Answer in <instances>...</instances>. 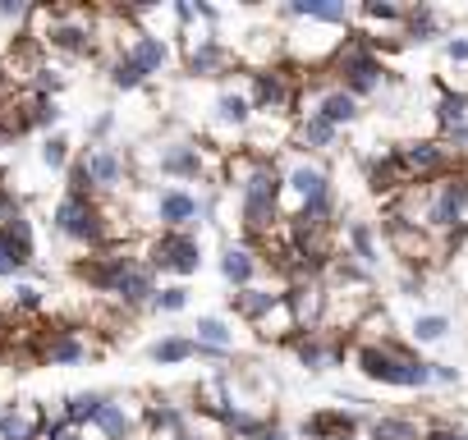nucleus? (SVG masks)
I'll use <instances>...</instances> for the list:
<instances>
[{
	"label": "nucleus",
	"instance_id": "obj_40",
	"mask_svg": "<svg viewBox=\"0 0 468 440\" xmlns=\"http://www.w3.org/2000/svg\"><path fill=\"white\" fill-rule=\"evenodd\" d=\"M24 19H33L28 0H0V24H24Z\"/></svg>",
	"mask_w": 468,
	"mask_h": 440
},
{
	"label": "nucleus",
	"instance_id": "obj_25",
	"mask_svg": "<svg viewBox=\"0 0 468 440\" xmlns=\"http://www.w3.org/2000/svg\"><path fill=\"white\" fill-rule=\"evenodd\" d=\"M335 142H340V129H331L326 120H317V115L294 120V138H290L294 152H331Z\"/></svg>",
	"mask_w": 468,
	"mask_h": 440
},
{
	"label": "nucleus",
	"instance_id": "obj_14",
	"mask_svg": "<svg viewBox=\"0 0 468 440\" xmlns=\"http://www.w3.org/2000/svg\"><path fill=\"white\" fill-rule=\"evenodd\" d=\"M152 220L165 230H193L197 220H202V197L188 193V188H161L156 202H152Z\"/></svg>",
	"mask_w": 468,
	"mask_h": 440
},
{
	"label": "nucleus",
	"instance_id": "obj_4",
	"mask_svg": "<svg viewBox=\"0 0 468 440\" xmlns=\"http://www.w3.org/2000/svg\"><path fill=\"white\" fill-rule=\"evenodd\" d=\"M354 367L377 381V385H395V390H427L431 385V367L409 353L399 340H377V344H358L354 349Z\"/></svg>",
	"mask_w": 468,
	"mask_h": 440
},
{
	"label": "nucleus",
	"instance_id": "obj_35",
	"mask_svg": "<svg viewBox=\"0 0 468 440\" xmlns=\"http://www.w3.org/2000/svg\"><path fill=\"white\" fill-rule=\"evenodd\" d=\"M188 308V289L184 285H156V294H152V303H147V312H184Z\"/></svg>",
	"mask_w": 468,
	"mask_h": 440
},
{
	"label": "nucleus",
	"instance_id": "obj_11",
	"mask_svg": "<svg viewBox=\"0 0 468 440\" xmlns=\"http://www.w3.org/2000/svg\"><path fill=\"white\" fill-rule=\"evenodd\" d=\"M79 165H83V174H88L92 197H111V193H120V188L129 183V156H124L120 147H111V142L88 147V152L79 156Z\"/></svg>",
	"mask_w": 468,
	"mask_h": 440
},
{
	"label": "nucleus",
	"instance_id": "obj_33",
	"mask_svg": "<svg viewBox=\"0 0 468 440\" xmlns=\"http://www.w3.org/2000/svg\"><path fill=\"white\" fill-rule=\"evenodd\" d=\"M106 74H111V88H115V92H138V88L147 83V74H143L133 60H124V56H111Z\"/></svg>",
	"mask_w": 468,
	"mask_h": 440
},
{
	"label": "nucleus",
	"instance_id": "obj_30",
	"mask_svg": "<svg viewBox=\"0 0 468 440\" xmlns=\"http://www.w3.org/2000/svg\"><path fill=\"white\" fill-rule=\"evenodd\" d=\"M253 330H258L262 340H271V344H290V340L299 335V326H294V312L285 308V299H281V303H276V308H271V312H267V317L253 326Z\"/></svg>",
	"mask_w": 468,
	"mask_h": 440
},
{
	"label": "nucleus",
	"instance_id": "obj_31",
	"mask_svg": "<svg viewBox=\"0 0 468 440\" xmlns=\"http://www.w3.org/2000/svg\"><path fill=\"white\" fill-rule=\"evenodd\" d=\"M436 124H441V133H450V129H463L468 124V92H441L436 97Z\"/></svg>",
	"mask_w": 468,
	"mask_h": 440
},
{
	"label": "nucleus",
	"instance_id": "obj_44",
	"mask_svg": "<svg viewBox=\"0 0 468 440\" xmlns=\"http://www.w3.org/2000/svg\"><path fill=\"white\" fill-rule=\"evenodd\" d=\"M258 440H290V431H285L281 422H271V426H267V431H262Z\"/></svg>",
	"mask_w": 468,
	"mask_h": 440
},
{
	"label": "nucleus",
	"instance_id": "obj_32",
	"mask_svg": "<svg viewBox=\"0 0 468 440\" xmlns=\"http://www.w3.org/2000/svg\"><path fill=\"white\" fill-rule=\"evenodd\" d=\"M147 358L161 362V367H179V362L193 358V340H188V335H165V340H156V344L147 349Z\"/></svg>",
	"mask_w": 468,
	"mask_h": 440
},
{
	"label": "nucleus",
	"instance_id": "obj_21",
	"mask_svg": "<svg viewBox=\"0 0 468 440\" xmlns=\"http://www.w3.org/2000/svg\"><path fill=\"white\" fill-rule=\"evenodd\" d=\"M92 431H97L101 440H133V435H138V413H133L124 399L111 394V399L101 403V413L92 417Z\"/></svg>",
	"mask_w": 468,
	"mask_h": 440
},
{
	"label": "nucleus",
	"instance_id": "obj_10",
	"mask_svg": "<svg viewBox=\"0 0 468 440\" xmlns=\"http://www.w3.org/2000/svg\"><path fill=\"white\" fill-rule=\"evenodd\" d=\"M249 124H253V106H249V97L239 92V88H225V92H216V101H211V138H207V147H216L220 152V142H234V138H244L249 133Z\"/></svg>",
	"mask_w": 468,
	"mask_h": 440
},
{
	"label": "nucleus",
	"instance_id": "obj_7",
	"mask_svg": "<svg viewBox=\"0 0 468 440\" xmlns=\"http://www.w3.org/2000/svg\"><path fill=\"white\" fill-rule=\"evenodd\" d=\"M143 262L152 267V276L161 271V276L188 280V276L202 271V244H197L193 230H165V235H156V239L143 244Z\"/></svg>",
	"mask_w": 468,
	"mask_h": 440
},
{
	"label": "nucleus",
	"instance_id": "obj_1",
	"mask_svg": "<svg viewBox=\"0 0 468 440\" xmlns=\"http://www.w3.org/2000/svg\"><path fill=\"white\" fill-rule=\"evenodd\" d=\"M225 183L239 188V230L244 244L258 248L271 230H281V165L249 147L225 152Z\"/></svg>",
	"mask_w": 468,
	"mask_h": 440
},
{
	"label": "nucleus",
	"instance_id": "obj_17",
	"mask_svg": "<svg viewBox=\"0 0 468 440\" xmlns=\"http://www.w3.org/2000/svg\"><path fill=\"white\" fill-rule=\"evenodd\" d=\"M51 413L42 403L15 399V403H0V440H42Z\"/></svg>",
	"mask_w": 468,
	"mask_h": 440
},
{
	"label": "nucleus",
	"instance_id": "obj_23",
	"mask_svg": "<svg viewBox=\"0 0 468 440\" xmlns=\"http://www.w3.org/2000/svg\"><path fill=\"white\" fill-rule=\"evenodd\" d=\"M285 15L308 19V24H326V28H345V33H349V24H354V10L345 5V0H294Z\"/></svg>",
	"mask_w": 468,
	"mask_h": 440
},
{
	"label": "nucleus",
	"instance_id": "obj_29",
	"mask_svg": "<svg viewBox=\"0 0 468 440\" xmlns=\"http://www.w3.org/2000/svg\"><path fill=\"white\" fill-rule=\"evenodd\" d=\"M197 349H216V353H234V326L220 321V317H197L193 335H188Z\"/></svg>",
	"mask_w": 468,
	"mask_h": 440
},
{
	"label": "nucleus",
	"instance_id": "obj_15",
	"mask_svg": "<svg viewBox=\"0 0 468 440\" xmlns=\"http://www.w3.org/2000/svg\"><path fill=\"white\" fill-rule=\"evenodd\" d=\"M115 56H124V60H133L147 79L152 74H161V69H170V60H175V47L161 37V33H152V28H133L129 37H124V47L115 51Z\"/></svg>",
	"mask_w": 468,
	"mask_h": 440
},
{
	"label": "nucleus",
	"instance_id": "obj_27",
	"mask_svg": "<svg viewBox=\"0 0 468 440\" xmlns=\"http://www.w3.org/2000/svg\"><path fill=\"white\" fill-rule=\"evenodd\" d=\"M106 399H111L106 390H79V394H69V399L60 403V413H56V417H60V422H69L74 431H88Z\"/></svg>",
	"mask_w": 468,
	"mask_h": 440
},
{
	"label": "nucleus",
	"instance_id": "obj_34",
	"mask_svg": "<svg viewBox=\"0 0 468 440\" xmlns=\"http://www.w3.org/2000/svg\"><path fill=\"white\" fill-rule=\"evenodd\" d=\"M409 335H413V344H441V340L450 335V317H441V312H427V317H413V326H409Z\"/></svg>",
	"mask_w": 468,
	"mask_h": 440
},
{
	"label": "nucleus",
	"instance_id": "obj_28",
	"mask_svg": "<svg viewBox=\"0 0 468 440\" xmlns=\"http://www.w3.org/2000/svg\"><path fill=\"white\" fill-rule=\"evenodd\" d=\"M445 28H441V15L431 10V5H418V10H404V28H399V37L404 42H436Z\"/></svg>",
	"mask_w": 468,
	"mask_h": 440
},
{
	"label": "nucleus",
	"instance_id": "obj_22",
	"mask_svg": "<svg viewBox=\"0 0 468 440\" xmlns=\"http://www.w3.org/2000/svg\"><path fill=\"white\" fill-rule=\"evenodd\" d=\"M285 299V289H267V285H249V289H234L229 294V308H234V317L239 321H249V326H258L276 303Z\"/></svg>",
	"mask_w": 468,
	"mask_h": 440
},
{
	"label": "nucleus",
	"instance_id": "obj_3",
	"mask_svg": "<svg viewBox=\"0 0 468 440\" xmlns=\"http://www.w3.org/2000/svg\"><path fill=\"white\" fill-rule=\"evenodd\" d=\"M33 37L42 47V56H69V60H83V56H97V15L88 10H33Z\"/></svg>",
	"mask_w": 468,
	"mask_h": 440
},
{
	"label": "nucleus",
	"instance_id": "obj_12",
	"mask_svg": "<svg viewBox=\"0 0 468 440\" xmlns=\"http://www.w3.org/2000/svg\"><path fill=\"white\" fill-rule=\"evenodd\" d=\"M390 156H395V165H399V174H404L409 183H431V179H441V174L450 170V152H445V142H436V138L404 142V147L390 152Z\"/></svg>",
	"mask_w": 468,
	"mask_h": 440
},
{
	"label": "nucleus",
	"instance_id": "obj_16",
	"mask_svg": "<svg viewBox=\"0 0 468 440\" xmlns=\"http://www.w3.org/2000/svg\"><path fill=\"white\" fill-rule=\"evenodd\" d=\"M33 353H37L47 367H79L92 349H88V340H83L79 330L51 326V330H42V335L33 340Z\"/></svg>",
	"mask_w": 468,
	"mask_h": 440
},
{
	"label": "nucleus",
	"instance_id": "obj_41",
	"mask_svg": "<svg viewBox=\"0 0 468 440\" xmlns=\"http://www.w3.org/2000/svg\"><path fill=\"white\" fill-rule=\"evenodd\" d=\"M111 133H115V115H111V110H101V115L88 124V142H92V147H101Z\"/></svg>",
	"mask_w": 468,
	"mask_h": 440
},
{
	"label": "nucleus",
	"instance_id": "obj_26",
	"mask_svg": "<svg viewBox=\"0 0 468 440\" xmlns=\"http://www.w3.org/2000/svg\"><path fill=\"white\" fill-rule=\"evenodd\" d=\"M363 431L367 440H422V422L404 413H372Z\"/></svg>",
	"mask_w": 468,
	"mask_h": 440
},
{
	"label": "nucleus",
	"instance_id": "obj_18",
	"mask_svg": "<svg viewBox=\"0 0 468 440\" xmlns=\"http://www.w3.org/2000/svg\"><path fill=\"white\" fill-rule=\"evenodd\" d=\"M358 110H363V106H358L345 88L326 83V88H313V101H303L299 115H317V120H326L331 129H349V124L358 120Z\"/></svg>",
	"mask_w": 468,
	"mask_h": 440
},
{
	"label": "nucleus",
	"instance_id": "obj_45",
	"mask_svg": "<svg viewBox=\"0 0 468 440\" xmlns=\"http://www.w3.org/2000/svg\"><path fill=\"white\" fill-rule=\"evenodd\" d=\"M0 335H5V312H0ZM0 362H5V358H0Z\"/></svg>",
	"mask_w": 468,
	"mask_h": 440
},
{
	"label": "nucleus",
	"instance_id": "obj_42",
	"mask_svg": "<svg viewBox=\"0 0 468 440\" xmlns=\"http://www.w3.org/2000/svg\"><path fill=\"white\" fill-rule=\"evenodd\" d=\"M427 367H431L436 385H459V367H450V362H427Z\"/></svg>",
	"mask_w": 468,
	"mask_h": 440
},
{
	"label": "nucleus",
	"instance_id": "obj_39",
	"mask_svg": "<svg viewBox=\"0 0 468 440\" xmlns=\"http://www.w3.org/2000/svg\"><path fill=\"white\" fill-rule=\"evenodd\" d=\"M15 312H42V289L37 285H15Z\"/></svg>",
	"mask_w": 468,
	"mask_h": 440
},
{
	"label": "nucleus",
	"instance_id": "obj_6",
	"mask_svg": "<svg viewBox=\"0 0 468 440\" xmlns=\"http://www.w3.org/2000/svg\"><path fill=\"white\" fill-rule=\"evenodd\" d=\"M331 74H335V88H345L354 101H363V97H372V92H381L390 83L386 60L377 56V47H367V37L358 28H349V37L335 47Z\"/></svg>",
	"mask_w": 468,
	"mask_h": 440
},
{
	"label": "nucleus",
	"instance_id": "obj_19",
	"mask_svg": "<svg viewBox=\"0 0 468 440\" xmlns=\"http://www.w3.org/2000/svg\"><path fill=\"white\" fill-rule=\"evenodd\" d=\"M229 65H234V51H229L220 37H207V42L184 47V69H188V79H220V74H229Z\"/></svg>",
	"mask_w": 468,
	"mask_h": 440
},
{
	"label": "nucleus",
	"instance_id": "obj_9",
	"mask_svg": "<svg viewBox=\"0 0 468 440\" xmlns=\"http://www.w3.org/2000/svg\"><path fill=\"white\" fill-rule=\"evenodd\" d=\"M152 161H156V170H161L165 179H207V174H211L207 142H202V138H188V133L165 138V142L152 152Z\"/></svg>",
	"mask_w": 468,
	"mask_h": 440
},
{
	"label": "nucleus",
	"instance_id": "obj_37",
	"mask_svg": "<svg viewBox=\"0 0 468 440\" xmlns=\"http://www.w3.org/2000/svg\"><path fill=\"white\" fill-rule=\"evenodd\" d=\"M358 15H363V24H390V28H404V10L390 5V0H367Z\"/></svg>",
	"mask_w": 468,
	"mask_h": 440
},
{
	"label": "nucleus",
	"instance_id": "obj_24",
	"mask_svg": "<svg viewBox=\"0 0 468 440\" xmlns=\"http://www.w3.org/2000/svg\"><path fill=\"white\" fill-rule=\"evenodd\" d=\"M345 257L358 262L363 271H372L381 262V244H377V230L367 225V220H349L345 225Z\"/></svg>",
	"mask_w": 468,
	"mask_h": 440
},
{
	"label": "nucleus",
	"instance_id": "obj_5",
	"mask_svg": "<svg viewBox=\"0 0 468 440\" xmlns=\"http://www.w3.org/2000/svg\"><path fill=\"white\" fill-rule=\"evenodd\" d=\"M51 225L65 244H79L88 253L106 248V244H120V230L111 225V215L97 197H79V193H65L51 211Z\"/></svg>",
	"mask_w": 468,
	"mask_h": 440
},
{
	"label": "nucleus",
	"instance_id": "obj_2",
	"mask_svg": "<svg viewBox=\"0 0 468 440\" xmlns=\"http://www.w3.org/2000/svg\"><path fill=\"white\" fill-rule=\"evenodd\" d=\"M335 215V188L326 165L299 156L290 170H281V220H303V225H331Z\"/></svg>",
	"mask_w": 468,
	"mask_h": 440
},
{
	"label": "nucleus",
	"instance_id": "obj_13",
	"mask_svg": "<svg viewBox=\"0 0 468 440\" xmlns=\"http://www.w3.org/2000/svg\"><path fill=\"white\" fill-rule=\"evenodd\" d=\"M152 294H156V276H152V267H147L143 257H133V262L115 276V285L106 289V299H111L120 312H143V308L152 303Z\"/></svg>",
	"mask_w": 468,
	"mask_h": 440
},
{
	"label": "nucleus",
	"instance_id": "obj_38",
	"mask_svg": "<svg viewBox=\"0 0 468 440\" xmlns=\"http://www.w3.org/2000/svg\"><path fill=\"white\" fill-rule=\"evenodd\" d=\"M74 156H69V138L65 133H47V142H42V165L47 170H65Z\"/></svg>",
	"mask_w": 468,
	"mask_h": 440
},
{
	"label": "nucleus",
	"instance_id": "obj_8",
	"mask_svg": "<svg viewBox=\"0 0 468 440\" xmlns=\"http://www.w3.org/2000/svg\"><path fill=\"white\" fill-rule=\"evenodd\" d=\"M299 88L303 79H294L290 69L281 65H267V69H253V83H249V106L253 115H276V120H294V106H299Z\"/></svg>",
	"mask_w": 468,
	"mask_h": 440
},
{
	"label": "nucleus",
	"instance_id": "obj_36",
	"mask_svg": "<svg viewBox=\"0 0 468 440\" xmlns=\"http://www.w3.org/2000/svg\"><path fill=\"white\" fill-rule=\"evenodd\" d=\"M28 267H33V262H28V257H24L19 248H15V239H10L5 230H0V280H10V276H24Z\"/></svg>",
	"mask_w": 468,
	"mask_h": 440
},
{
	"label": "nucleus",
	"instance_id": "obj_20",
	"mask_svg": "<svg viewBox=\"0 0 468 440\" xmlns=\"http://www.w3.org/2000/svg\"><path fill=\"white\" fill-rule=\"evenodd\" d=\"M220 276H225L229 289H249V285H258V276H262V257H258V248H249V244H225V248H220Z\"/></svg>",
	"mask_w": 468,
	"mask_h": 440
},
{
	"label": "nucleus",
	"instance_id": "obj_43",
	"mask_svg": "<svg viewBox=\"0 0 468 440\" xmlns=\"http://www.w3.org/2000/svg\"><path fill=\"white\" fill-rule=\"evenodd\" d=\"M445 60L450 65H468V37H450L445 42Z\"/></svg>",
	"mask_w": 468,
	"mask_h": 440
}]
</instances>
